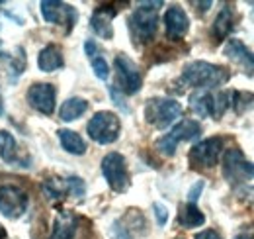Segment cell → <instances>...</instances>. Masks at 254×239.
<instances>
[{
	"label": "cell",
	"instance_id": "cell-1",
	"mask_svg": "<svg viewBox=\"0 0 254 239\" xmlns=\"http://www.w3.org/2000/svg\"><path fill=\"white\" fill-rule=\"evenodd\" d=\"M231 79L227 67L213 65L207 61H191L184 67L180 75V83L193 89H215L221 87Z\"/></svg>",
	"mask_w": 254,
	"mask_h": 239
},
{
	"label": "cell",
	"instance_id": "cell-2",
	"mask_svg": "<svg viewBox=\"0 0 254 239\" xmlns=\"http://www.w3.org/2000/svg\"><path fill=\"white\" fill-rule=\"evenodd\" d=\"M159 6L162 2H143L129 18V30L137 43H147L155 37L159 26Z\"/></svg>",
	"mask_w": 254,
	"mask_h": 239
},
{
	"label": "cell",
	"instance_id": "cell-3",
	"mask_svg": "<svg viewBox=\"0 0 254 239\" xmlns=\"http://www.w3.org/2000/svg\"><path fill=\"white\" fill-rule=\"evenodd\" d=\"M26 210H28L26 190L14 180H0V212L6 218L16 220L24 216Z\"/></svg>",
	"mask_w": 254,
	"mask_h": 239
},
{
	"label": "cell",
	"instance_id": "cell-4",
	"mask_svg": "<svg viewBox=\"0 0 254 239\" xmlns=\"http://www.w3.org/2000/svg\"><path fill=\"white\" fill-rule=\"evenodd\" d=\"M180 114H182V106L172 98H151L145 106L147 121L159 129L168 127L174 120L180 118Z\"/></svg>",
	"mask_w": 254,
	"mask_h": 239
},
{
	"label": "cell",
	"instance_id": "cell-5",
	"mask_svg": "<svg viewBox=\"0 0 254 239\" xmlns=\"http://www.w3.org/2000/svg\"><path fill=\"white\" fill-rule=\"evenodd\" d=\"M120 129H122L120 118L114 112H108V110L96 112L92 120L88 121V135L100 145L114 143L120 137Z\"/></svg>",
	"mask_w": 254,
	"mask_h": 239
},
{
	"label": "cell",
	"instance_id": "cell-6",
	"mask_svg": "<svg viewBox=\"0 0 254 239\" xmlns=\"http://www.w3.org/2000/svg\"><path fill=\"white\" fill-rule=\"evenodd\" d=\"M201 131V125L195 121V120H182L180 123H176L170 133L162 135L160 139H157V149L166 155V157H172L176 153V147L180 141H190V139H195Z\"/></svg>",
	"mask_w": 254,
	"mask_h": 239
},
{
	"label": "cell",
	"instance_id": "cell-7",
	"mask_svg": "<svg viewBox=\"0 0 254 239\" xmlns=\"http://www.w3.org/2000/svg\"><path fill=\"white\" fill-rule=\"evenodd\" d=\"M102 175L108 180L110 188L114 192H126L129 188V171L124 155L120 153H108L102 159Z\"/></svg>",
	"mask_w": 254,
	"mask_h": 239
},
{
	"label": "cell",
	"instance_id": "cell-8",
	"mask_svg": "<svg viewBox=\"0 0 254 239\" xmlns=\"http://www.w3.org/2000/svg\"><path fill=\"white\" fill-rule=\"evenodd\" d=\"M254 163H249L243 155L241 149H227L225 151V157H223V177L229 180L231 184H239V182H245V180L253 179L254 171H253Z\"/></svg>",
	"mask_w": 254,
	"mask_h": 239
},
{
	"label": "cell",
	"instance_id": "cell-9",
	"mask_svg": "<svg viewBox=\"0 0 254 239\" xmlns=\"http://www.w3.org/2000/svg\"><path fill=\"white\" fill-rule=\"evenodd\" d=\"M223 151L221 137H209L195 143L190 151V163L195 169H213Z\"/></svg>",
	"mask_w": 254,
	"mask_h": 239
},
{
	"label": "cell",
	"instance_id": "cell-10",
	"mask_svg": "<svg viewBox=\"0 0 254 239\" xmlns=\"http://www.w3.org/2000/svg\"><path fill=\"white\" fill-rule=\"evenodd\" d=\"M116 71H118V85H120L122 92L135 94L141 90V85H143L141 71L126 53L116 55Z\"/></svg>",
	"mask_w": 254,
	"mask_h": 239
},
{
	"label": "cell",
	"instance_id": "cell-11",
	"mask_svg": "<svg viewBox=\"0 0 254 239\" xmlns=\"http://www.w3.org/2000/svg\"><path fill=\"white\" fill-rule=\"evenodd\" d=\"M41 14L49 24L64 26L66 30H72L76 22V10L64 2H55V0H43L41 2Z\"/></svg>",
	"mask_w": 254,
	"mask_h": 239
},
{
	"label": "cell",
	"instance_id": "cell-12",
	"mask_svg": "<svg viewBox=\"0 0 254 239\" xmlns=\"http://www.w3.org/2000/svg\"><path fill=\"white\" fill-rule=\"evenodd\" d=\"M55 96H57V90L49 83H35L28 90L30 106L35 108L37 112L45 114V116L53 114V110H55Z\"/></svg>",
	"mask_w": 254,
	"mask_h": 239
},
{
	"label": "cell",
	"instance_id": "cell-13",
	"mask_svg": "<svg viewBox=\"0 0 254 239\" xmlns=\"http://www.w3.org/2000/svg\"><path fill=\"white\" fill-rule=\"evenodd\" d=\"M164 26H166V35L170 39H180L188 33L190 20L180 6H170L164 14Z\"/></svg>",
	"mask_w": 254,
	"mask_h": 239
},
{
	"label": "cell",
	"instance_id": "cell-14",
	"mask_svg": "<svg viewBox=\"0 0 254 239\" xmlns=\"http://www.w3.org/2000/svg\"><path fill=\"white\" fill-rule=\"evenodd\" d=\"M116 14H118V10H116V8L100 6L94 14H92V18H90L92 30H94L100 37H104V39H112V37H114L112 20H114V16H116Z\"/></svg>",
	"mask_w": 254,
	"mask_h": 239
},
{
	"label": "cell",
	"instance_id": "cell-15",
	"mask_svg": "<svg viewBox=\"0 0 254 239\" xmlns=\"http://www.w3.org/2000/svg\"><path fill=\"white\" fill-rule=\"evenodd\" d=\"M190 108L199 118H207V116L215 118V94H211L207 90L193 92L190 96Z\"/></svg>",
	"mask_w": 254,
	"mask_h": 239
},
{
	"label": "cell",
	"instance_id": "cell-16",
	"mask_svg": "<svg viewBox=\"0 0 254 239\" xmlns=\"http://www.w3.org/2000/svg\"><path fill=\"white\" fill-rule=\"evenodd\" d=\"M225 55H227L229 59H233L235 63L243 65L245 69L254 71V53L245 47L243 41H239V39H229L227 45H225Z\"/></svg>",
	"mask_w": 254,
	"mask_h": 239
},
{
	"label": "cell",
	"instance_id": "cell-17",
	"mask_svg": "<svg viewBox=\"0 0 254 239\" xmlns=\"http://www.w3.org/2000/svg\"><path fill=\"white\" fill-rule=\"evenodd\" d=\"M0 157L2 161L10 163V165H20V167H26L24 165V159L20 155V149L16 145V139L10 131L6 129H0Z\"/></svg>",
	"mask_w": 254,
	"mask_h": 239
},
{
	"label": "cell",
	"instance_id": "cell-18",
	"mask_svg": "<svg viewBox=\"0 0 254 239\" xmlns=\"http://www.w3.org/2000/svg\"><path fill=\"white\" fill-rule=\"evenodd\" d=\"M76 218L70 212H59L53 224V234L49 239H72L76 234Z\"/></svg>",
	"mask_w": 254,
	"mask_h": 239
},
{
	"label": "cell",
	"instance_id": "cell-19",
	"mask_svg": "<svg viewBox=\"0 0 254 239\" xmlns=\"http://www.w3.org/2000/svg\"><path fill=\"white\" fill-rule=\"evenodd\" d=\"M63 53L57 45H45L37 55V67L45 73H53L63 67Z\"/></svg>",
	"mask_w": 254,
	"mask_h": 239
},
{
	"label": "cell",
	"instance_id": "cell-20",
	"mask_svg": "<svg viewBox=\"0 0 254 239\" xmlns=\"http://www.w3.org/2000/svg\"><path fill=\"white\" fill-rule=\"evenodd\" d=\"M205 222V216L199 212V208L195 206V204H184V206H180V212H178V224L182 226V228H186V230H190V228H199L201 224Z\"/></svg>",
	"mask_w": 254,
	"mask_h": 239
},
{
	"label": "cell",
	"instance_id": "cell-21",
	"mask_svg": "<svg viewBox=\"0 0 254 239\" xmlns=\"http://www.w3.org/2000/svg\"><path fill=\"white\" fill-rule=\"evenodd\" d=\"M59 141H61L63 149L72 153V155H84L86 153V143H84V139L76 131L59 129Z\"/></svg>",
	"mask_w": 254,
	"mask_h": 239
},
{
	"label": "cell",
	"instance_id": "cell-22",
	"mask_svg": "<svg viewBox=\"0 0 254 239\" xmlns=\"http://www.w3.org/2000/svg\"><path fill=\"white\" fill-rule=\"evenodd\" d=\"M86 110H88V102L84 98H68L66 102H63V106L59 110V116L64 121H72V120L80 118Z\"/></svg>",
	"mask_w": 254,
	"mask_h": 239
},
{
	"label": "cell",
	"instance_id": "cell-23",
	"mask_svg": "<svg viewBox=\"0 0 254 239\" xmlns=\"http://www.w3.org/2000/svg\"><path fill=\"white\" fill-rule=\"evenodd\" d=\"M233 10L229 8V6H225L221 12L217 14V18H215V22H213V37L217 39V41H221L225 39L231 30H233Z\"/></svg>",
	"mask_w": 254,
	"mask_h": 239
},
{
	"label": "cell",
	"instance_id": "cell-24",
	"mask_svg": "<svg viewBox=\"0 0 254 239\" xmlns=\"http://www.w3.org/2000/svg\"><path fill=\"white\" fill-rule=\"evenodd\" d=\"M231 108H235L237 114H245L249 110H254V94L253 92L231 90Z\"/></svg>",
	"mask_w": 254,
	"mask_h": 239
},
{
	"label": "cell",
	"instance_id": "cell-25",
	"mask_svg": "<svg viewBox=\"0 0 254 239\" xmlns=\"http://www.w3.org/2000/svg\"><path fill=\"white\" fill-rule=\"evenodd\" d=\"M64 184H66V192H70V194L76 196V198L84 196V192H86L84 180L78 179V177H68V179L64 180Z\"/></svg>",
	"mask_w": 254,
	"mask_h": 239
},
{
	"label": "cell",
	"instance_id": "cell-26",
	"mask_svg": "<svg viewBox=\"0 0 254 239\" xmlns=\"http://www.w3.org/2000/svg\"><path fill=\"white\" fill-rule=\"evenodd\" d=\"M92 63V71H94V75L100 79V81H106L108 77H110V67H108V63L104 57H100V55H96L94 59H90Z\"/></svg>",
	"mask_w": 254,
	"mask_h": 239
},
{
	"label": "cell",
	"instance_id": "cell-27",
	"mask_svg": "<svg viewBox=\"0 0 254 239\" xmlns=\"http://www.w3.org/2000/svg\"><path fill=\"white\" fill-rule=\"evenodd\" d=\"M110 236H112V239H133L131 234H129V230H127L124 224H120V222H116L110 228Z\"/></svg>",
	"mask_w": 254,
	"mask_h": 239
},
{
	"label": "cell",
	"instance_id": "cell-28",
	"mask_svg": "<svg viewBox=\"0 0 254 239\" xmlns=\"http://www.w3.org/2000/svg\"><path fill=\"white\" fill-rule=\"evenodd\" d=\"M153 210H155V216H157V224H159V226H164L166 220H168V210L164 208L160 202H155V204H153Z\"/></svg>",
	"mask_w": 254,
	"mask_h": 239
},
{
	"label": "cell",
	"instance_id": "cell-29",
	"mask_svg": "<svg viewBox=\"0 0 254 239\" xmlns=\"http://www.w3.org/2000/svg\"><path fill=\"white\" fill-rule=\"evenodd\" d=\"M235 239H254V222L251 224H245L239 232H237V236Z\"/></svg>",
	"mask_w": 254,
	"mask_h": 239
},
{
	"label": "cell",
	"instance_id": "cell-30",
	"mask_svg": "<svg viewBox=\"0 0 254 239\" xmlns=\"http://www.w3.org/2000/svg\"><path fill=\"white\" fill-rule=\"evenodd\" d=\"M195 239H221V236L215 230H203V232L195 234Z\"/></svg>",
	"mask_w": 254,
	"mask_h": 239
},
{
	"label": "cell",
	"instance_id": "cell-31",
	"mask_svg": "<svg viewBox=\"0 0 254 239\" xmlns=\"http://www.w3.org/2000/svg\"><path fill=\"white\" fill-rule=\"evenodd\" d=\"M84 49H86V55H88L90 59H94L96 55H100V53H98V45H96L92 39H88V41L84 43Z\"/></svg>",
	"mask_w": 254,
	"mask_h": 239
},
{
	"label": "cell",
	"instance_id": "cell-32",
	"mask_svg": "<svg viewBox=\"0 0 254 239\" xmlns=\"http://www.w3.org/2000/svg\"><path fill=\"white\" fill-rule=\"evenodd\" d=\"M203 190V182H197L193 188L190 190V204H193L195 200H197V196H199V192Z\"/></svg>",
	"mask_w": 254,
	"mask_h": 239
},
{
	"label": "cell",
	"instance_id": "cell-33",
	"mask_svg": "<svg viewBox=\"0 0 254 239\" xmlns=\"http://www.w3.org/2000/svg\"><path fill=\"white\" fill-rule=\"evenodd\" d=\"M4 238H6V232H4V228L0 226V239H4Z\"/></svg>",
	"mask_w": 254,
	"mask_h": 239
},
{
	"label": "cell",
	"instance_id": "cell-34",
	"mask_svg": "<svg viewBox=\"0 0 254 239\" xmlns=\"http://www.w3.org/2000/svg\"><path fill=\"white\" fill-rule=\"evenodd\" d=\"M0 114H2V98H0Z\"/></svg>",
	"mask_w": 254,
	"mask_h": 239
},
{
	"label": "cell",
	"instance_id": "cell-35",
	"mask_svg": "<svg viewBox=\"0 0 254 239\" xmlns=\"http://www.w3.org/2000/svg\"><path fill=\"white\" fill-rule=\"evenodd\" d=\"M253 171H254V165H253Z\"/></svg>",
	"mask_w": 254,
	"mask_h": 239
}]
</instances>
